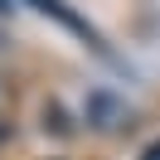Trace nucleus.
I'll list each match as a JSON object with an SVG mask.
<instances>
[{
	"mask_svg": "<svg viewBox=\"0 0 160 160\" xmlns=\"http://www.w3.org/2000/svg\"><path fill=\"white\" fill-rule=\"evenodd\" d=\"M29 5H34V10H39V15H53V20H58V24H63V29H68V34H78V39L88 44V49H97V53H107V44H102V34L92 29V24L82 20V15H73L68 5H63V0H29Z\"/></svg>",
	"mask_w": 160,
	"mask_h": 160,
	"instance_id": "f257e3e1",
	"label": "nucleus"
},
{
	"mask_svg": "<svg viewBox=\"0 0 160 160\" xmlns=\"http://www.w3.org/2000/svg\"><path fill=\"white\" fill-rule=\"evenodd\" d=\"M141 160H160V141H150V146L141 150Z\"/></svg>",
	"mask_w": 160,
	"mask_h": 160,
	"instance_id": "f03ea898",
	"label": "nucleus"
}]
</instances>
